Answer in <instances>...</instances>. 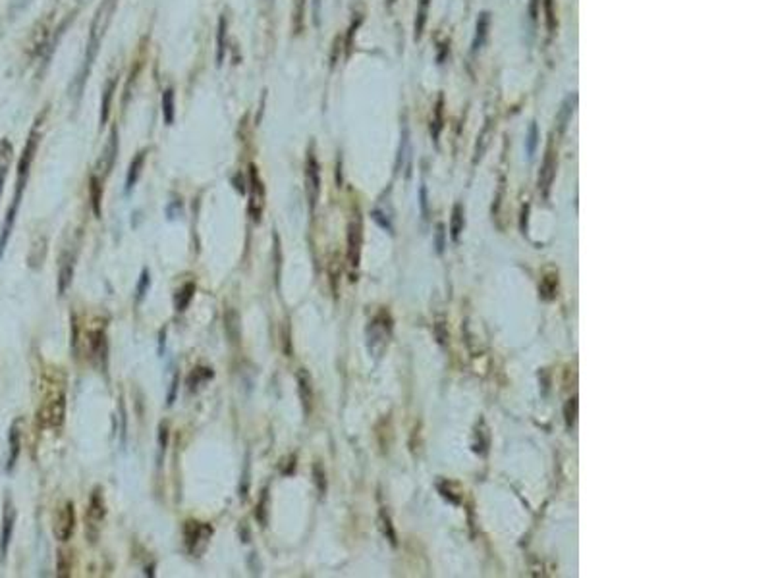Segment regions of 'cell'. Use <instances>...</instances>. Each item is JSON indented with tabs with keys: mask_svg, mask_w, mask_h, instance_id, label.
Segmentation results:
<instances>
[{
	"mask_svg": "<svg viewBox=\"0 0 772 578\" xmlns=\"http://www.w3.org/2000/svg\"><path fill=\"white\" fill-rule=\"evenodd\" d=\"M116 6H118V0H102L99 8H97L95 16H93L91 29H89L87 48H85V56H83V64L82 67H80L77 75H75L74 89H72V93H70L75 101H80V97H82L83 85H85V81H87L89 74H91V67H93V62H95L97 54H99V47H101L102 39H104V35H107V29H109L110 21H112Z\"/></svg>",
	"mask_w": 772,
	"mask_h": 578,
	"instance_id": "obj_1",
	"label": "cell"
},
{
	"mask_svg": "<svg viewBox=\"0 0 772 578\" xmlns=\"http://www.w3.org/2000/svg\"><path fill=\"white\" fill-rule=\"evenodd\" d=\"M43 118L35 121L33 129L28 137V143L21 151L20 162H18V175H16V191L14 199H12V205L6 212V220H4V226H2V234H0V258L4 255V249H6V243L10 239V234H12V228H14L16 214H18V209H20L21 195H23V189H26V183H28L29 178V168H31V162L35 158V153H37V145H39V139H41V128Z\"/></svg>",
	"mask_w": 772,
	"mask_h": 578,
	"instance_id": "obj_2",
	"label": "cell"
},
{
	"mask_svg": "<svg viewBox=\"0 0 772 578\" xmlns=\"http://www.w3.org/2000/svg\"><path fill=\"white\" fill-rule=\"evenodd\" d=\"M64 417H66V396L62 390H55L50 396L45 397L37 413V420L43 428H58L64 422Z\"/></svg>",
	"mask_w": 772,
	"mask_h": 578,
	"instance_id": "obj_3",
	"label": "cell"
},
{
	"mask_svg": "<svg viewBox=\"0 0 772 578\" xmlns=\"http://www.w3.org/2000/svg\"><path fill=\"white\" fill-rule=\"evenodd\" d=\"M107 517V503H104V491L102 488H95L89 498L87 513H85V534L91 542H97L101 532L102 520Z\"/></svg>",
	"mask_w": 772,
	"mask_h": 578,
	"instance_id": "obj_4",
	"label": "cell"
},
{
	"mask_svg": "<svg viewBox=\"0 0 772 578\" xmlns=\"http://www.w3.org/2000/svg\"><path fill=\"white\" fill-rule=\"evenodd\" d=\"M264 209V187L261 178H259L257 168L251 164L250 168V216L253 222H261Z\"/></svg>",
	"mask_w": 772,
	"mask_h": 578,
	"instance_id": "obj_5",
	"label": "cell"
},
{
	"mask_svg": "<svg viewBox=\"0 0 772 578\" xmlns=\"http://www.w3.org/2000/svg\"><path fill=\"white\" fill-rule=\"evenodd\" d=\"M210 534H213V526L205 525V523H186V526H183V536H186L188 552H201V547L207 545V540L210 538Z\"/></svg>",
	"mask_w": 772,
	"mask_h": 578,
	"instance_id": "obj_6",
	"label": "cell"
},
{
	"mask_svg": "<svg viewBox=\"0 0 772 578\" xmlns=\"http://www.w3.org/2000/svg\"><path fill=\"white\" fill-rule=\"evenodd\" d=\"M14 525H16L14 501H12L10 496H6V498H4V511H2V532H0V557L2 559L6 557L8 547H10V542H12Z\"/></svg>",
	"mask_w": 772,
	"mask_h": 578,
	"instance_id": "obj_7",
	"label": "cell"
},
{
	"mask_svg": "<svg viewBox=\"0 0 772 578\" xmlns=\"http://www.w3.org/2000/svg\"><path fill=\"white\" fill-rule=\"evenodd\" d=\"M318 191H321L318 162L317 158L313 156V153H309V155H307V162H305V193H307V201H309L311 210L315 209V205H317Z\"/></svg>",
	"mask_w": 772,
	"mask_h": 578,
	"instance_id": "obj_8",
	"label": "cell"
},
{
	"mask_svg": "<svg viewBox=\"0 0 772 578\" xmlns=\"http://www.w3.org/2000/svg\"><path fill=\"white\" fill-rule=\"evenodd\" d=\"M74 528H75L74 503L68 501V503H64V507L58 511V517H56V520H55V528H53V532H55V538L60 540V542H68L70 536L74 534Z\"/></svg>",
	"mask_w": 772,
	"mask_h": 578,
	"instance_id": "obj_9",
	"label": "cell"
},
{
	"mask_svg": "<svg viewBox=\"0 0 772 578\" xmlns=\"http://www.w3.org/2000/svg\"><path fill=\"white\" fill-rule=\"evenodd\" d=\"M359 256H361V220L353 218L348 226V263L352 268L359 266Z\"/></svg>",
	"mask_w": 772,
	"mask_h": 578,
	"instance_id": "obj_10",
	"label": "cell"
},
{
	"mask_svg": "<svg viewBox=\"0 0 772 578\" xmlns=\"http://www.w3.org/2000/svg\"><path fill=\"white\" fill-rule=\"evenodd\" d=\"M89 359L91 361H102L107 356V334L104 326H97L87 334Z\"/></svg>",
	"mask_w": 772,
	"mask_h": 578,
	"instance_id": "obj_11",
	"label": "cell"
},
{
	"mask_svg": "<svg viewBox=\"0 0 772 578\" xmlns=\"http://www.w3.org/2000/svg\"><path fill=\"white\" fill-rule=\"evenodd\" d=\"M296 380H298V391L299 399H301V405H304V410L309 415L313 409V386L311 378H309V372L305 369H299L298 374H296Z\"/></svg>",
	"mask_w": 772,
	"mask_h": 578,
	"instance_id": "obj_12",
	"label": "cell"
},
{
	"mask_svg": "<svg viewBox=\"0 0 772 578\" xmlns=\"http://www.w3.org/2000/svg\"><path fill=\"white\" fill-rule=\"evenodd\" d=\"M8 445H10V455H8L6 471H12L14 469L16 461L20 457L21 449V420H16L10 428V436H8Z\"/></svg>",
	"mask_w": 772,
	"mask_h": 578,
	"instance_id": "obj_13",
	"label": "cell"
},
{
	"mask_svg": "<svg viewBox=\"0 0 772 578\" xmlns=\"http://www.w3.org/2000/svg\"><path fill=\"white\" fill-rule=\"evenodd\" d=\"M72 278H74V258L70 253H64L60 261V270H58V293L60 295L68 291Z\"/></svg>",
	"mask_w": 772,
	"mask_h": 578,
	"instance_id": "obj_14",
	"label": "cell"
},
{
	"mask_svg": "<svg viewBox=\"0 0 772 578\" xmlns=\"http://www.w3.org/2000/svg\"><path fill=\"white\" fill-rule=\"evenodd\" d=\"M116 153H118V139H116V129H112V133H110V137H109V143H107L104 153H102L101 160H99V166H97V170L102 172V175L109 174L110 168H112Z\"/></svg>",
	"mask_w": 772,
	"mask_h": 578,
	"instance_id": "obj_15",
	"label": "cell"
},
{
	"mask_svg": "<svg viewBox=\"0 0 772 578\" xmlns=\"http://www.w3.org/2000/svg\"><path fill=\"white\" fill-rule=\"evenodd\" d=\"M12 145L8 139H2L0 141V197H2V189H4V182H6L8 168H10V162H12Z\"/></svg>",
	"mask_w": 772,
	"mask_h": 578,
	"instance_id": "obj_16",
	"label": "cell"
},
{
	"mask_svg": "<svg viewBox=\"0 0 772 578\" xmlns=\"http://www.w3.org/2000/svg\"><path fill=\"white\" fill-rule=\"evenodd\" d=\"M224 329H226V336L230 337L232 343L240 342V315H237V310L228 309L224 312Z\"/></svg>",
	"mask_w": 772,
	"mask_h": 578,
	"instance_id": "obj_17",
	"label": "cell"
},
{
	"mask_svg": "<svg viewBox=\"0 0 772 578\" xmlns=\"http://www.w3.org/2000/svg\"><path fill=\"white\" fill-rule=\"evenodd\" d=\"M143 164H145V153H139V155L132 160V164H129L128 178H126V191H128V193L137 183V178H139V174H141Z\"/></svg>",
	"mask_w": 772,
	"mask_h": 578,
	"instance_id": "obj_18",
	"label": "cell"
},
{
	"mask_svg": "<svg viewBox=\"0 0 772 578\" xmlns=\"http://www.w3.org/2000/svg\"><path fill=\"white\" fill-rule=\"evenodd\" d=\"M193 295H195V283H193V282L186 283V285H183V288L178 291V295H176V310H178V312H183V310L188 309V305L191 302Z\"/></svg>",
	"mask_w": 772,
	"mask_h": 578,
	"instance_id": "obj_19",
	"label": "cell"
},
{
	"mask_svg": "<svg viewBox=\"0 0 772 578\" xmlns=\"http://www.w3.org/2000/svg\"><path fill=\"white\" fill-rule=\"evenodd\" d=\"M163 114L166 124L174 121V91L172 89H166L163 94Z\"/></svg>",
	"mask_w": 772,
	"mask_h": 578,
	"instance_id": "obj_20",
	"label": "cell"
},
{
	"mask_svg": "<svg viewBox=\"0 0 772 578\" xmlns=\"http://www.w3.org/2000/svg\"><path fill=\"white\" fill-rule=\"evenodd\" d=\"M209 378H213V369H207V366L193 369V372L190 374V380H188V383H190V390L197 388L199 383L205 382V380H209Z\"/></svg>",
	"mask_w": 772,
	"mask_h": 578,
	"instance_id": "obj_21",
	"label": "cell"
},
{
	"mask_svg": "<svg viewBox=\"0 0 772 578\" xmlns=\"http://www.w3.org/2000/svg\"><path fill=\"white\" fill-rule=\"evenodd\" d=\"M114 87H116V80H110L109 85H107V89H104V101H102V107H101L102 108V110H101V124H104V121L109 120L110 99H112Z\"/></svg>",
	"mask_w": 772,
	"mask_h": 578,
	"instance_id": "obj_22",
	"label": "cell"
},
{
	"mask_svg": "<svg viewBox=\"0 0 772 578\" xmlns=\"http://www.w3.org/2000/svg\"><path fill=\"white\" fill-rule=\"evenodd\" d=\"M101 182H99V178H91V199H93V210H95V214H99L101 212V209H99V205H101Z\"/></svg>",
	"mask_w": 772,
	"mask_h": 578,
	"instance_id": "obj_23",
	"label": "cell"
},
{
	"mask_svg": "<svg viewBox=\"0 0 772 578\" xmlns=\"http://www.w3.org/2000/svg\"><path fill=\"white\" fill-rule=\"evenodd\" d=\"M70 571H72V559L66 552H60L58 553V574L70 577Z\"/></svg>",
	"mask_w": 772,
	"mask_h": 578,
	"instance_id": "obj_24",
	"label": "cell"
},
{
	"mask_svg": "<svg viewBox=\"0 0 772 578\" xmlns=\"http://www.w3.org/2000/svg\"><path fill=\"white\" fill-rule=\"evenodd\" d=\"M313 474H315V482H317V488L321 490V494L325 491V474H323V467L321 464H315L313 467Z\"/></svg>",
	"mask_w": 772,
	"mask_h": 578,
	"instance_id": "obj_25",
	"label": "cell"
},
{
	"mask_svg": "<svg viewBox=\"0 0 772 578\" xmlns=\"http://www.w3.org/2000/svg\"><path fill=\"white\" fill-rule=\"evenodd\" d=\"M149 283H151V280H149V272H147V270H143L141 282H139V285H137V297H139V299H141V297L145 295V289L149 288Z\"/></svg>",
	"mask_w": 772,
	"mask_h": 578,
	"instance_id": "obj_26",
	"label": "cell"
},
{
	"mask_svg": "<svg viewBox=\"0 0 772 578\" xmlns=\"http://www.w3.org/2000/svg\"><path fill=\"white\" fill-rule=\"evenodd\" d=\"M224 20H220V29H218V64L223 62L224 54Z\"/></svg>",
	"mask_w": 772,
	"mask_h": 578,
	"instance_id": "obj_27",
	"label": "cell"
},
{
	"mask_svg": "<svg viewBox=\"0 0 772 578\" xmlns=\"http://www.w3.org/2000/svg\"><path fill=\"white\" fill-rule=\"evenodd\" d=\"M454 228H452V236H454V239L458 237V234H460V207H456L454 210Z\"/></svg>",
	"mask_w": 772,
	"mask_h": 578,
	"instance_id": "obj_28",
	"label": "cell"
}]
</instances>
